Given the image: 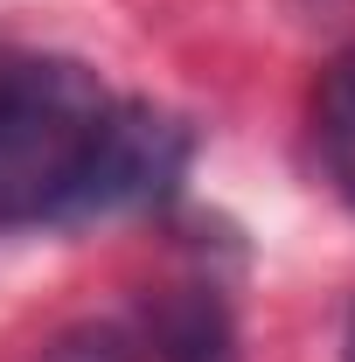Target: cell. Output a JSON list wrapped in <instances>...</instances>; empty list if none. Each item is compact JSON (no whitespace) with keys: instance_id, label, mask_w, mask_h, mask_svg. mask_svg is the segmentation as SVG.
<instances>
[{"instance_id":"obj_5","label":"cell","mask_w":355,"mask_h":362,"mask_svg":"<svg viewBox=\"0 0 355 362\" xmlns=\"http://www.w3.org/2000/svg\"><path fill=\"white\" fill-rule=\"evenodd\" d=\"M342 362H355V300H349V320H342Z\"/></svg>"},{"instance_id":"obj_3","label":"cell","mask_w":355,"mask_h":362,"mask_svg":"<svg viewBox=\"0 0 355 362\" xmlns=\"http://www.w3.org/2000/svg\"><path fill=\"white\" fill-rule=\"evenodd\" d=\"M313 146H320V168L334 181V195L355 209V35L320 70V90H313Z\"/></svg>"},{"instance_id":"obj_1","label":"cell","mask_w":355,"mask_h":362,"mask_svg":"<svg viewBox=\"0 0 355 362\" xmlns=\"http://www.w3.org/2000/svg\"><path fill=\"white\" fill-rule=\"evenodd\" d=\"M119 98L70 56H0V230L105 216Z\"/></svg>"},{"instance_id":"obj_4","label":"cell","mask_w":355,"mask_h":362,"mask_svg":"<svg viewBox=\"0 0 355 362\" xmlns=\"http://www.w3.org/2000/svg\"><path fill=\"white\" fill-rule=\"evenodd\" d=\"M35 362H133V341L119 334V327H70V334H56Z\"/></svg>"},{"instance_id":"obj_2","label":"cell","mask_w":355,"mask_h":362,"mask_svg":"<svg viewBox=\"0 0 355 362\" xmlns=\"http://www.w3.org/2000/svg\"><path fill=\"white\" fill-rule=\"evenodd\" d=\"M146 341H153V362H244L237 320L209 286L161 293L153 314H146Z\"/></svg>"}]
</instances>
